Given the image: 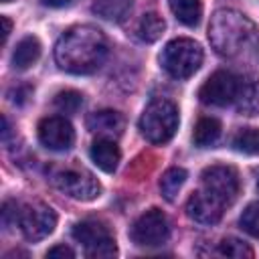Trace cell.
I'll return each mask as SVG.
<instances>
[{
  "mask_svg": "<svg viewBox=\"0 0 259 259\" xmlns=\"http://www.w3.org/2000/svg\"><path fill=\"white\" fill-rule=\"evenodd\" d=\"M107 51V38L97 26L77 24L65 30L57 40L55 61L67 73L89 75L105 63Z\"/></svg>",
  "mask_w": 259,
  "mask_h": 259,
  "instance_id": "obj_1",
  "label": "cell"
},
{
  "mask_svg": "<svg viewBox=\"0 0 259 259\" xmlns=\"http://www.w3.org/2000/svg\"><path fill=\"white\" fill-rule=\"evenodd\" d=\"M38 142L53 152H65L75 144V130L63 115H51L38 123Z\"/></svg>",
  "mask_w": 259,
  "mask_h": 259,
  "instance_id": "obj_11",
  "label": "cell"
},
{
  "mask_svg": "<svg viewBox=\"0 0 259 259\" xmlns=\"http://www.w3.org/2000/svg\"><path fill=\"white\" fill-rule=\"evenodd\" d=\"M73 0H42L45 6H51V8H63V6H69Z\"/></svg>",
  "mask_w": 259,
  "mask_h": 259,
  "instance_id": "obj_30",
  "label": "cell"
},
{
  "mask_svg": "<svg viewBox=\"0 0 259 259\" xmlns=\"http://www.w3.org/2000/svg\"><path fill=\"white\" fill-rule=\"evenodd\" d=\"M47 257H51V259H73L75 251L71 247H67V245H55V247H51L47 251Z\"/></svg>",
  "mask_w": 259,
  "mask_h": 259,
  "instance_id": "obj_27",
  "label": "cell"
},
{
  "mask_svg": "<svg viewBox=\"0 0 259 259\" xmlns=\"http://www.w3.org/2000/svg\"><path fill=\"white\" fill-rule=\"evenodd\" d=\"M257 186H259V178H257Z\"/></svg>",
  "mask_w": 259,
  "mask_h": 259,
  "instance_id": "obj_32",
  "label": "cell"
},
{
  "mask_svg": "<svg viewBox=\"0 0 259 259\" xmlns=\"http://www.w3.org/2000/svg\"><path fill=\"white\" fill-rule=\"evenodd\" d=\"M200 180H202V188L212 192L227 206L235 202L241 184H239V174L233 166H225V164L208 166V168L202 170Z\"/></svg>",
  "mask_w": 259,
  "mask_h": 259,
  "instance_id": "obj_10",
  "label": "cell"
},
{
  "mask_svg": "<svg viewBox=\"0 0 259 259\" xmlns=\"http://www.w3.org/2000/svg\"><path fill=\"white\" fill-rule=\"evenodd\" d=\"M164 28H166V22L158 12H146L138 22V36L144 42H154L162 36Z\"/></svg>",
  "mask_w": 259,
  "mask_h": 259,
  "instance_id": "obj_20",
  "label": "cell"
},
{
  "mask_svg": "<svg viewBox=\"0 0 259 259\" xmlns=\"http://www.w3.org/2000/svg\"><path fill=\"white\" fill-rule=\"evenodd\" d=\"M239 223H241V229H243L245 233H249L251 237L259 239V202H251V204L243 210Z\"/></svg>",
  "mask_w": 259,
  "mask_h": 259,
  "instance_id": "obj_25",
  "label": "cell"
},
{
  "mask_svg": "<svg viewBox=\"0 0 259 259\" xmlns=\"http://www.w3.org/2000/svg\"><path fill=\"white\" fill-rule=\"evenodd\" d=\"M170 10L186 26H196L202 16L200 0H170Z\"/></svg>",
  "mask_w": 259,
  "mask_h": 259,
  "instance_id": "obj_19",
  "label": "cell"
},
{
  "mask_svg": "<svg viewBox=\"0 0 259 259\" xmlns=\"http://www.w3.org/2000/svg\"><path fill=\"white\" fill-rule=\"evenodd\" d=\"M28 93H30L28 87H18V89H12L8 95H10V101L12 103H24L26 97H28Z\"/></svg>",
  "mask_w": 259,
  "mask_h": 259,
  "instance_id": "obj_28",
  "label": "cell"
},
{
  "mask_svg": "<svg viewBox=\"0 0 259 259\" xmlns=\"http://www.w3.org/2000/svg\"><path fill=\"white\" fill-rule=\"evenodd\" d=\"M81 105H83V95L75 89H65L55 95V107L61 113H77Z\"/></svg>",
  "mask_w": 259,
  "mask_h": 259,
  "instance_id": "obj_24",
  "label": "cell"
},
{
  "mask_svg": "<svg viewBox=\"0 0 259 259\" xmlns=\"http://www.w3.org/2000/svg\"><path fill=\"white\" fill-rule=\"evenodd\" d=\"M134 0H95L93 2V12L101 16L103 20L109 22H121L130 10H132Z\"/></svg>",
  "mask_w": 259,
  "mask_h": 259,
  "instance_id": "obj_17",
  "label": "cell"
},
{
  "mask_svg": "<svg viewBox=\"0 0 259 259\" xmlns=\"http://www.w3.org/2000/svg\"><path fill=\"white\" fill-rule=\"evenodd\" d=\"M138 125L150 144H166L178 130V107L170 99H154L146 105Z\"/></svg>",
  "mask_w": 259,
  "mask_h": 259,
  "instance_id": "obj_3",
  "label": "cell"
},
{
  "mask_svg": "<svg viewBox=\"0 0 259 259\" xmlns=\"http://www.w3.org/2000/svg\"><path fill=\"white\" fill-rule=\"evenodd\" d=\"M186 170L184 168H178V166H174V168H168L164 174H162V178H160V192H162V196L168 200V202H172L174 198H176V194L180 192V188H182V184L186 182Z\"/></svg>",
  "mask_w": 259,
  "mask_h": 259,
  "instance_id": "obj_21",
  "label": "cell"
},
{
  "mask_svg": "<svg viewBox=\"0 0 259 259\" xmlns=\"http://www.w3.org/2000/svg\"><path fill=\"white\" fill-rule=\"evenodd\" d=\"M217 253L223 257H231V259H251L253 257V249L237 237H225L219 243Z\"/></svg>",
  "mask_w": 259,
  "mask_h": 259,
  "instance_id": "obj_23",
  "label": "cell"
},
{
  "mask_svg": "<svg viewBox=\"0 0 259 259\" xmlns=\"http://www.w3.org/2000/svg\"><path fill=\"white\" fill-rule=\"evenodd\" d=\"M130 237L138 247H160L170 237L168 217L160 208H150L136 219L130 229Z\"/></svg>",
  "mask_w": 259,
  "mask_h": 259,
  "instance_id": "obj_8",
  "label": "cell"
},
{
  "mask_svg": "<svg viewBox=\"0 0 259 259\" xmlns=\"http://www.w3.org/2000/svg\"><path fill=\"white\" fill-rule=\"evenodd\" d=\"M51 182L61 192H65L75 200H93L101 194L99 180L89 170L77 168V166H65V168L53 170Z\"/></svg>",
  "mask_w": 259,
  "mask_h": 259,
  "instance_id": "obj_5",
  "label": "cell"
},
{
  "mask_svg": "<svg viewBox=\"0 0 259 259\" xmlns=\"http://www.w3.org/2000/svg\"><path fill=\"white\" fill-rule=\"evenodd\" d=\"M18 206L14 200H6L2 204V225L6 229H10L12 225H18Z\"/></svg>",
  "mask_w": 259,
  "mask_h": 259,
  "instance_id": "obj_26",
  "label": "cell"
},
{
  "mask_svg": "<svg viewBox=\"0 0 259 259\" xmlns=\"http://www.w3.org/2000/svg\"><path fill=\"white\" fill-rule=\"evenodd\" d=\"M233 148L241 154L247 156H257L259 154V130L255 127H243L235 134L233 138Z\"/></svg>",
  "mask_w": 259,
  "mask_h": 259,
  "instance_id": "obj_22",
  "label": "cell"
},
{
  "mask_svg": "<svg viewBox=\"0 0 259 259\" xmlns=\"http://www.w3.org/2000/svg\"><path fill=\"white\" fill-rule=\"evenodd\" d=\"M18 227L28 241L49 237L57 227V212L45 202H28L18 206Z\"/></svg>",
  "mask_w": 259,
  "mask_h": 259,
  "instance_id": "obj_7",
  "label": "cell"
},
{
  "mask_svg": "<svg viewBox=\"0 0 259 259\" xmlns=\"http://www.w3.org/2000/svg\"><path fill=\"white\" fill-rule=\"evenodd\" d=\"M160 63L170 77L188 79L202 65V49L192 38H174L162 49Z\"/></svg>",
  "mask_w": 259,
  "mask_h": 259,
  "instance_id": "obj_4",
  "label": "cell"
},
{
  "mask_svg": "<svg viewBox=\"0 0 259 259\" xmlns=\"http://www.w3.org/2000/svg\"><path fill=\"white\" fill-rule=\"evenodd\" d=\"M208 40L221 57L243 59L259 51V28L243 12L219 8L208 22Z\"/></svg>",
  "mask_w": 259,
  "mask_h": 259,
  "instance_id": "obj_2",
  "label": "cell"
},
{
  "mask_svg": "<svg viewBox=\"0 0 259 259\" xmlns=\"http://www.w3.org/2000/svg\"><path fill=\"white\" fill-rule=\"evenodd\" d=\"M225 202L221 198H217L212 192H208L206 188L196 190L194 194H190V198L186 200V214L200 225H214L223 219L225 212Z\"/></svg>",
  "mask_w": 259,
  "mask_h": 259,
  "instance_id": "obj_12",
  "label": "cell"
},
{
  "mask_svg": "<svg viewBox=\"0 0 259 259\" xmlns=\"http://www.w3.org/2000/svg\"><path fill=\"white\" fill-rule=\"evenodd\" d=\"M38 57H40L38 38L36 36H24V38L18 40V45L12 53V65H14V69L24 71V69L32 67L38 61Z\"/></svg>",
  "mask_w": 259,
  "mask_h": 259,
  "instance_id": "obj_16",
  "label": "cell"
},
{
  "mask_svg": "<svg viewBox=\"0 0 259 259\" xmlns=\"http://www.w3.org/2000/svg\"><path fill=\"white\" fill-rule=\"evenodd\" d=\"M2 2H10V0H2Z\"/></svg>",
  "mask_w": 259,
  "mask_h": 259,
  "instance_id": "obj_31",
  "label": "cell"
},
{
  "mask_svg": "<svg viewBox=\"0 0 259 259\" xmlns=\"http://www.w3.org/2000/svg\"><path fill=\"white\" fill-rule=\"evenodd\" d=\"M73 239L83 245L87 257L107 259L117 253L111 231L99 221H81L73 227Z\"/></svg>",
  "mask_w": 259,
  "mask_h": 259,
  "instance_id": "obj_6",
  "label": "cell"
},
{
  "mask_svg": "<svg viewBox=\"0 0 259 259\" xmlns=\"http://www.w3.org/2000/svg\"><path fill=\"white\" fill-rule=\"evenodd\" d=\"M239 91V77L231 71H214L198 89V97L206 105L214 107H227L235 103Z\"/></svg>",
  "mask_w": 259,
  "mask_h": 259,
  "instance_id": "obj_9",
  "label": "cell"
},
{
  "mask_svg": "<svg viewBox=\"0 0 259 259\" xmlns=\"http://www.w3.org/2000/svg\"><path fill=\"white\" fill-rule=\"evenodd\" d=\"M89 156L93 160V164L103 170V172H113L121 160V152L117 148V144L111 140V138H99L93 142L91 150H89Z\"/></svg>",
  "mask_w": 259,
  "mask_h": 259,
  "instance_id": "obj_15",
  "label": "cell"
},
{
  "mask_svg": "<svg viewBox=\"0 0 259 259\" xmlns=\"http://www.w3.org/2000/svg\"><path fill=\"white\" fill-rule=\"evenodd\" d=\"M235 105L241 115H259V77H239Z\"/></svg>",
  "mask_w": 259,
  "mask_h": 259,
  "instance_id": "obj_14",
  "label": "cell"
},
{
  "mask_svg": "<svg viewBox=\"0 0 259 259\" xmlns=\"http://www.w3.org/2000/svg\"><path fill=\"white\" fill-rule=\"evenodd\" d=\"M221 121L214 119V117H200L194 125V134H192V140L198 148H208L212 146L219 138H221Z\"/></svg>",
  "mask_w": 259,
  "mask_h": 259,
  "instance_id": "obj_18",
  "label": "cell"
},
{
  "mask_svg": "<svg viewBox=\"0 0 259 259\" xmlns=\"http://www.w3.org/2000/svg\"><path fill=\"white\" fill-rule=\"evenodd\" d=\"M0 22H2V42H6L10 30H12V22H10L8 16H0Z\"/></svg>",
  "mask_w": 259,
  "mask_h": 259,
  "instance_id": "obj_29",
  "label": "cell"
},
{
  "mask_svg": "<svg viewBox=\"0 0 259 259\" xmlns=\"http://www.w3.org/2000/svg\"><path fill=\"white\" fill-rule=\"evenodd\" d=\"M125 119L119 111L113 109H99L87 117V130L99 134L101 138H117L123 134Z\"/></svg>",
  "mask_w": 259,
  "mask_h": 259,
  "instance_id": "obj_13",
  "label": "cell"
}]
</instances>
